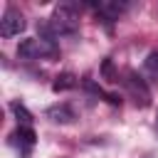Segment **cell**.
Here are the masks:
<instances>
[{"label":"cell","instance_id":"cell-1","mask_svg":"<svg viewBox=\"0 0 158 158\" xmlns=\"http://www.w3.org/2000/svg\"><path fill=\"white\" fill-rule=\"evenodd\" d=\"M54 35H77L79 32V7L74 2H59L49 17Z\"/></svg>","mask_w":158,"mask_h":158},{"label":"cell","instance_id":"cell-2","mask_svg":"<svg viewBox=\"0 0 158 158\" xmlns=\"http://www.w3.org/2000/svg\"><path fill=\"white\" fill-rule=\"evenodd\" d=\"M25 17H22V12L17 10V7H7L5 12H2V17H0V35L2 37H15V35H20L22 30H25Z\"/></svg>","mask_w":158,"mask_h":158},{"label":"cell","instance_id":"cell-3","mask_svg":"<svg viewBox=\"0 0 158 158\" xmlns=\"http://www.w3.org/2000/svg\"><path fill=\"white\" fill-rule=\"evenodd\" d=\"M123 84H126L128 94L133 96V101H136L138 106H148V104H151V89H148V84H146L136 72H126Z\"/></svg>","mask_w":158,"mask_h":158},{"label":"cell","instance_id":"cell-4","mask_svg":"<svg viewBox=\"0 0 158 158\" xmlns=\"http://www.w3.org/2000/svg\"><path fill=\"white\" fill-rule=\"evenodd\" d=\"M47 118H52L54 123H72L77 118V114L69 104H54L47 109Z\"/></svg>","mask_w":158,"mask_h":158},{"label":"cell","instance_id":"cell-5","mask_svg":"<svg viewBox=\"0 0 158 158\" xmlns=\"http://www.w3.org/2000/svg\"><path fill=\"white\" fill-rule=\"evenodd\" d=\"M17 57H20V59H37V57H44L42 42H40V40H22V42L17 44Z\"/></svg>","mask_w":158,"mask_h":158},{"label":"cell","instance_id":"cell-6","mask_svg":"<svg viewBox=\"0 0 158 158\" xmlns=\"http://www.w3.org/2000/svg\"><path fill=\"white\" fill-rule=\"evenodd\" d=\"M126 7H128L126 2H99V12H101L106 20H118V15H121Z\"/></svg>","mask_w":158,"mask_h":158},{"label":"cell","instance_id":"cell-7","mask_svg":"<svg viewBox=\"0 0 158 158\" xmlns=\"http://www.w3.org/2000/svg\"><path fill=\"white\" fill-rule=\"evenodd\" d=\"M77 86V77L72 74V72H64V74H59L54 81H52V89L54 91H69V89H74Z\"/></svg>","mask_w":158,"mask_h":158},{"label":"cell","instance_id":"cell-8","mask_svg":"<svg viewBox=\"0 0 158 158\" xmlns=\"http://www.w3.org/2000/svg\"><path fill=\"white\" fill-rule=\"evenodd\" d=\"M10 109H12V114L17 116V121H20L22 126H30V123H32V114H30L20 101H12V104H10Z\"/></svg>","mask_w":158,"mask_h":158},{"label":"cell","instance_id":"cell-9","mask_svg":"<svg viewBox=\"0 0 158 158\" xmlns=\"http://www.w3.org/2000/svg\"><path fill=\"white\" fill-rule=\"evenodd\" d=\"M15 138H20V143H25V148L30 151V146H35V131L30 128V126H20L17 128V133H15Z\"/></svg>","mask_w":158,"mask_h":158},{"label":"cell","instance_id":"cell-10","mask_svg":"<svg viewBox=\"0 0 158 158\" xmlns=\"http://www.w3.org/2000/svg\"><path fill=\"white\" fill-rule=\"evenodd\" d=\"M101 77H104L106 81H118V74H116L111 59H104V62H101Z\"/></svg>","mask_w":158,"mask_h":158},{"label":"cell","instance_id":"cell-11","mask_svg":"<svg viewBox=\"0 0 158 158\" xmlns=\"http://www.w3.org/2000/svg\"><path fill=\"white\" fill-rule=\"evenodd\" d=\"M146 74H151L153 79H158V52H151L146 57Z\"/></svg>","mask_w":158,"mask_h":158},{"label":"cell","instance_id":"cell-12","mask_svg":"<svg viewBox=\"0 0 158 158\" xmlns=\"http://www.w3.org/2000/svg\"><path fill=\"white\" fill-rule=\"evenodd\" d=\"M156 131H158V114H156Z\"/></svg>","mask_w":158,"mask_h":158}]
</instances>
